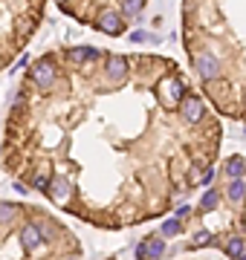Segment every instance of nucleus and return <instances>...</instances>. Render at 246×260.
Returning a JSON list of instances; mask_svg holds the SVG:
<instances>
[{
    "instance_id": "obj_1",
    "label": "nucleus",
    "mask_w": 246,
    "mask_h": 260,
    "mask_svg": "<svg viewBox=\"0 0 246 260\" xmlns=\"http://www.w3.org/2000/svg\"><path fill=\"white\" fill-rule=\"evenodd\" d=\"M29 75H32V81L41 84V87H52L58 73H55V64H52L49 58H44V61H35V64H32Z\"/></svg>"
},
{
    "instance_id": "obj_2",
    "label": "nucleus",
    "mask_w": 246,
    "mask_h": 260,
    "mask_svg": "<svg viewBox=\"0 0 246 260\" xmlns=\"http://www.w3.org/2000/svg\"><path fill=\"white\" fill-rule=\"evenodd\" d=\"M165 254V243L160 237H148L142 240V246L136 249V260H160Z\"/></svg>"
},
{
    "instance_id": "obj_3",
    "label": "nucleus",
    "mask_w": 246,
    "mask_h": 260,
    "mask_svg": "<svg viewBox=\"0 0 246 260\" xmlns=\"http://www.w3.org/2000/svg\"><path fill=\"white\" fill-rule=\"evenodd\" d=\"M96 26L102 29V32H107V35H119L122 32V15H116V12H102L99 15V20H96Z\"/></svg>"
},
{
    "instance_id": "obj_4",
    "label": "nucleus",
    "mask_w": 246,
    "mask_h": 260,
    "mask_svg": "<svg viewBox=\"0 0 246 260\" xmlns=\"http://www.w3.org/2000/svg\"><path fill=\"white\" fill-rule=\"evenodd\" d=\"M20 243H23L26 251H32V249H38L41 243H44V234H41V229L35 223H29V225H23V232H20Z\"/></svg>"
},
{
    "instance_id": "obj_5",
    "label": "nucleus",
    "mask_w": 246,
    "mask_h": 260,
    "mask_svg": "<svg viewBox=\"0 0 246 260\" xmlns=\"http://www.w3.org/2000/svg\"><path fill=\"white\" fill-rule=\"evenodd\" d=\"M203 110H206V107H203V102H200L197 95H189V99L182 102V116H186L191 124H197V121L203 119Z\"/></svg>"
},
{
    "instance_id": "obj_6",
    "label": "nucleus",
    "mask_w": 246,
    "mask_h": 260,
    "mask_svg": "<svg viewBox=\"0 0 246 260\" xmlns=\"http://www.w3.org/2000/svg\"><path fill=\"white\" fill-rule=\"evenodd\" d=\"M197 73H200V78L211 81V78H218L220 64H218V61H214L211 55H197Z\"/></svg>"
},
{
    "instance_id": "obj_7",
    "label": "nucleus",
    "mask_w": 246,
    "mask_h": 260,
    "mask_svg": "<svg viewBox=\"0 0 246 260\" xmlns=\"http://www.w3.org/2000/svg\"><path fill=\"white\" fill-rule=\"evenodd\" d=\"M49 197L55 200V203H64L67 200V179L64 177H52V182H49Z\"/></svg>"
},
{
    "instance_id": "obj_8",
    "label": "nucleus",
    "mask_w": 246,
    "mask_h": 260,
    "mask_svg": "<svg viewBox=\"0 0 246 260\" xmlns=\"http://www.w3.org/2000/svg\"><path fill=\"white\" fill-rule=\"evenodd\" d=\"M125 73H128V58H107V75L110 78H125Z\"/></svg>"
},
{
    "instance_id": "obj_9",
    "label": "nucleus",
    "mask_w": 246,
    "mask_h": 260,
    "mask_svg": "<svg viewBox=\"0 0 246 260\" xmlns=\"http://www.w3.org/2000/svg\"><path fill=\"white\" fill-rule=\"evenodd\" d=\"M162 87H165V93L171 95V102H180L182 95H186V84H182V78H168Z\"/></svg>"
},
{
    "instance_id": "obj_10",
    "label": "nucleus",
    "mask_w": 246,
    "mask_h": 260,
    "mask_svg": "<svg viewBox=\"0 0 246 260\" xmlns=\"http://www.w3.org/2000/svg\"><path fill=\"white\" fill-rule=\"evenodd\" d=\"M243 171H246V162L240 156H232L226 162V177H232V179H240L243 177Z\"/></svg>"
},
{
    "instance_id": "obj_11",
    "label": "nucleus",
    "mask_w": 246,
    "mask_h": 260,
    "mask_svg": "<svg viewBox=\"0 0 246 260\" xmlns=\"http://www.w3.org/2000/svg\"><path fill=\"white\" fill-rule=\"evenodd\" d=\"M223 249H226L229 257H235V260L243 257V240H240V237H232V240H229L226 246H223Z\"/></svg>"
},
{
    "instance_id": "obj_12",
    "label": "nucleus",
    "mask_w": 246,
    "mask_h": 260,
    "mask_svg": "<svg viewBox=\"0 0 246 260\" xmlns=\"http://www.w3.org/2000/svg\"><path fill=\"white\" fill-rule=\"evenodd\" d=\"M243 197H246V185L240 179H232V185H229V200H232V203H240Z\"/></svg>"
},
{
    "instance_id": "obj_13",
    "label": "nucleus",
    "mask_w": 246,
    "mask_h": 260,
    "mask_svg": "<svg viewBox=\"0 0 246 260\" xmlns=\"http://www.w3.org/2000/svg\"><path fill=\"white\" fill-rule=\"evenodd\" d=\"M67 58H70V61H76V64H81L84 58H90V47H73V49H67Z\"/></svg>"
},
{
    "instance_id": "obj_14",
    "label": "nucleus",
    "mask_w": 246,
    "mask_h": 260,
    "mask_svg": "<svg viewBox=\"0 0 246 260\" xmlns=\"http://www.w3.org/2000/svg\"><path fill=\"white\" fill-rule=\"evenodd\" d=\"M218 191H206V194H203V200H200V211H211V208H214V205H218Z\"/></svg>"
},
{
    "instance_id": "obj_15",
    "label": "nucleus",
    "mask_w": 246,
    "mask_h": 260,
    "mask_svg": "<svg viewBox=\"0 0 246 260\" xmlns=\"http://www.w3.org/2000/svg\"><path fill=\"white\" fill-rule=\"evenodd\" d=\"M18 214V205H12V203H3L0 200V223H9L12 217Z\"/></svg>"
},
{
    "instance_id": "obj_16",
    "label": "nucleus",
    "mask_w": 246,
    "mask_h": 260,
    "mask_svg": "<svg viewBox=\"0 0 246 260\" xmlns=\"http://www.w3.org/2000/svg\"><path fill=\"white\" fill-rule=\"evenodd\" d=\"M142 0H122V15H139Z\"/></svg>"
},
{
    "instance_id": "obj_17",
    "label": "nucleus",
    "mask_w": 246,
    "mask_h": 260,
    "mask_svg": "<svg viewBox=\"0 0 246 260\" xmlns=\"http://www.w3.org/2000/svg\"><path fill=\"white\" fill-rule=\"evenodd\" d=\"M177 232H180V223H177V220H168V223H162V234H165V237H174Z\"/></svg>"
},
{
    "instance_id": "obj_18",
    "label": "nucleus",
    "mask_w": 246,
    "mask_h": 260,
    "mask_svg": "<svg viewBox=\"0 0 246 260\" xmlns=\"http://www.w3.org/2000/svg\"><path fill=\"white\" fill-rule=\"evenodd\" d=\"M131 41H133V44H142V41H151V35H148V32H142V29H133Z\"/></svg>"
},
{
    "instance_id": "obj_19",
    "label": "nucleus",
    "mask_w": 246,
    "mask_h": 260,
    "mask_svg": "<svg viewBox=\"0 0 246 260\" xmlns=\"http://www.w3.org/2000/svg\"><path fill=\"white\" fill-rule=\"evenodd\" d=\"M203 243H211V234H208V232H197V234H194V246H203Z\"/></svg>"
},
{
    "instance_id": "obj_20",
    "label": "nucleus",
    "mask_w": 246,
    "mask_h": 260,
    "mask_svg": "<svg viewBox=\"0 0 246 260\" xmlns=\"http://www.w3.org/2000/svg\"><path fill=\"white\" fill-rule=\"evenodd\" d=\"M211 179H214V171H206L203 174V185H211Z\"/></svg>"
},
{
    "instance_id": "obj_21",
    "label": "nucleus",
    "mask_w": 246,
    "mask_h": 260,
    "mask_svg": "<svg viewBox=\"0 0 246 260\" xmlns=\"http://www.w3.org/2000/svg\"><path fill=\"white\" fill-rule=\"evenodd\" d=\"M12 188H15L18 194H26V185H20V182H12Z\"/></svg>"
},
{
    "instance_id": "obj_22",
    "label": "nucleus",
    "mask_w": 246,
    "mask_h": 260,
    "mask_svg": "<svg viewBox=\"0 0 246 260\" xmlns=\"http://www.w3.org/2000/svg\"><path fill=\"white\" fill-rule=\"evenodd\" d=\"M240 260H246V254H243V257H240Z\"/></svg>"
},
{
    "instance_id": "obj_23",
    "label": "nucleus",
    "mask_w": 246,
    "mask_h": 260,
    "mask_svg": "<svg viewBox=\"0 0 246 260\" xmlns=\"http://www.w3.org/2000/svg\"><path fill=\"white\" fill-rule=\"evenodd\" d=\"M58 3H64V0H58Z\"/></svg>"
}]
</instances>
